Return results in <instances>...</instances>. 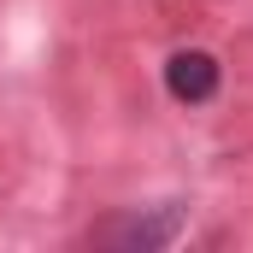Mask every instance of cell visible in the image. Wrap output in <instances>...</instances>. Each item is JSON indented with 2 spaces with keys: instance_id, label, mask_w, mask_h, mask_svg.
Segmentation results:
<instances>
[{
  "instance_id": "obj_2",
  "label": "cell",
  "mask_w": 253,
  "mask_h": 253,
  "mask_svg": "<svg viewBox=\"0 0 253 253\" xmlns=\"http://www.w3.org/2000/svg\"><path fill=\"white\" fill-rule=\"evenodd\" d=\"M165 88H171L183 106L212 100V94H218V59H212L206 47H183V53H171V59H165Z\"/></svg>"
},
{
  "instance_id": "obj_1",
  "label": "cell",
  "mask_w": 253,
  "mask_h": 253,
  "mask_svg": "<svg viewBox=\"0 0 253 253\" xmlns=\"http://www.w3.org/2000/svg\"><path fill=\"white\" fill-rule=\"evenodd\" d=\"M189 224V206H135V212H118L94 230L100 248H124V253H159L171 248Z\"/></svg>"
}]
</instances>
